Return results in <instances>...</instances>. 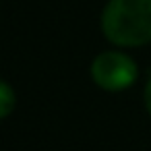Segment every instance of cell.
Here are the masks:
<instances>
[{
    "mask_svg": "<svg viewBox=\"0 0 151 151\" xmlns=\"http://www.w3.org/2000/svg\"><path fill=\"white\" fill-rule=\"evenodd\" d=\"M104 35L124 48L151 42V0H110L101 13Z\"/></svg>",
    "mask_w": 151,
    "mask_h": 151,
    "instance_id": "obj_1",
    "label": "cell"
},
{
    "mask_svg": "<svg viewBox=\"0 0 151 151\" xmlns=\"http://www.w3.org/2000/svg\"><path fill=\"white\" fill-rule=\"evenodd\" d=\"M91 77L106 91H122L137 81L139 70L130 56L122 52H104L93 60Z\"/></svg>",
    "mask_w": 151,
    "mask_h": 151,
    "instance_id": "obj_2",
    "label": "cell"
},
{
    "mask_svg": "<svg viewBox=\"0 0 151 151\" xmlns=\"http://www.w3.org/2000/svg\"><path fill=\"white\" fill-rule=\"evenodd\" d=\"M15 108V91L9 83L0 81V118H6Z\"/></svg>",
    "mask_w": 151,
    "mask_h": 151,
    "instance_id": "obj_3",
    "label": "cell"
},
{
    "mask_svg": "<svg viewBox=\"0 0 151 151\" xmlns=\"http://www.w3.org/2000/svg\"><path fill=\"white\" fill-rule=\"evenodd\" d=\"M145 106H147V112L151 114V79H149V83L145 87Z\"/></svg>",
    "mask_w": 151,
    "mask_h": 151,
    "instance_id": "obj_4",
    "label": "cell"
}]
</instances>
